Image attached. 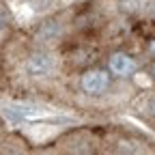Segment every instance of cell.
I'll return each mask as SVG.
<instances>
[{
  "instance_id": "cell-2",
  "label": "cell",
  "mask_w": 155,
  "mask_h": 155,
  "mask_svg": "<svg viewBox=\"0 0 155 155\" xmlns=\"http://www.w3.org/2000/svg\"><path fill=\"white\" fill-rule=\"evenodd\" d=\"M26 71L32 78H45L48 73L54 71V56L52 54H45V52L32 54L28 61H26Z\"/></svg>"
},
{
  "instance_id": "cell-8",
  "label": "cell",
  "mask_w": 155,
  "mask_h": 155,
  "mask_svg": "<svg viewBox=\"0 0 155 155\" xmlns=\"http://www.w3.org/2000/svg\"><path fill=\"white\" fill-rule=\"evenodd\" d=\"M151 73H153V78H155V65H153V67H151Z\"/></svg>"
},
{
  "instance_id": "cell-1",
  "label": "cell",
  "mask_w": 155,
  "mask_h": 155,
  "mask_svg": "<svg viewBox=\"0 0 155 155\" xmlns=\"http://www.w3.org/2000/svg\"><path fill=\"white\" fill-rule=\"evenodd\" d=\"M2 116L9 123L19 125V123H26V121L43 119V116H48V112L39 106H32V104H11L7 108H2Z\"/></svg>"
},
{
  "instance_id": "cell-6",
  "label": "cell",
  "mask_w": 155,
  "mask_h": 155,
  "mask_svg": "<svg viewBox=\"0 0 155 155\" xmlns=\"http://www.w3.org/2000/svg\"><path fill=\"white\" fill-rule=\"evenodd\" d=\"M151 15L155 17V2H153V7H151Z\"/></svg>"
},
{
  "instance_id": "cell-5",
  "label": "cell",
  "mask_w": 155,
  "mask_h": 155,
  "mask_svg": "<svg viewBox=\"0 0 155 155\" xmlns=\"http://www.w3.org/2000/svg\"><path fill=\"white\" fill-rule=\"evenodd\" d=\"M149 52L155 56V41H151V45H149Z\"/></svg>"
},
{
  "instance_id": "cell-4",
  "label": "cell",
  "mask_w": 155,
  "mask_h": 155,
  "mask_svg": "<svg viewBox=\"0 0 155 155\" xmlns=\"http://www.w3.org/2000/svg\"><path fill=\"white\" fill-rule=\"evenodd\" d=\"M134 69H136V63L131 61L127 54H112V58H110V71L114 75L125 78V75H131Z\"/></svg>"
},
{
  "instance_id": "cell-7",
  "label": "cell",
  "mask_w": 155,
  "mask_h": 155,
  "mask_svg": "<svg viewBox=\"0 0 155 155\" xmlns=\"http://www.w3.org/2000/svg\"><path fill=\"white\" fill-rule=\"evenodd\" d=\"M151 112H153V114H155V101H153V104H151Z\"/></svg>"
},
{
  "instance_id": "cell-3",
  "label": "cell",
  "mask_w": 155,
  "mask_h": 155,
  "mask_svg": "<svg viewBox=\"0 0 155 155\" xmlns=\"http://www.w3.org/2000/svg\"><path fill=\"white\" fill-rule=\"evenodd\" d=\"M108 84H110V78H108V73L101 71V69H95V71H88V73L82 75V88H84L86 93H91V95L104 93V91L108 88Z\"/></svg>"
}]
</instances>
